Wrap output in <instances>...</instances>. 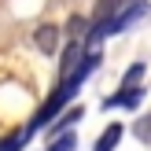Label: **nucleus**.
<instances>
[{"label": "nucleus", "mask_w": 151, "mask_h": 151, "mask_svg": "<svg viewBox=\"0 0 151 151\" xmlns=\"http://www.w3.org/2000/svg\"><path fill=\"white\" fill-rule=\"evenodd\" d=\"M96 63H100V55H96V52H88V55H85V63H81V66H78L74 74H66V78L59 81V88H55V92L48 96V103H44V107L37 111V114H33V122L26 125V129H29V137H33L37 129H44V125H52V118H55L59 111H66V103H70L74 96H78L81 81H85L88 74L96 70Z\"/></svg>", "instance_id": "f257e3e1"}, {"label": "nucleus", "mask_w": 151, "mask_h": 151, "mask_svg": "<svg viewBox=\"0 0 151 151\" xmlns=\"http://www.w3.org/2000/svg\"><path fill=\"white\" fill-rule=\"evenodd\" d=\"M147 15V0H133V7H125V11H118V19L111 22V29L107 33H122L125 26H133L137 19H144Z\"/></svg>", "instance_id": "f03ea898"}, {"label": "nucleus", "mask_w": 151, "mask_h": 151, "mask_svg": "<svg viewBox=\"0 0 151 151\" xmlns=\"http://www.w3.org/2000/svg\"><path fill=\"white\" fill-rule=\"evenodd\" d=\"M140 100H144V88H140V85H125V81H122V92L107 96L103 107H137Z\"/></svg>", "instance_id": "7ed1b4c3"}, {"label": "nucleus", "mask_w": 151, "mask_h": 151, "mask_svg": "<svg viewBox=\"0 0 151 151\" xmlns=\"http://www.w3.org/2000/svg\"><path fill=\"white\" fill-rule=\"evenodd\" d=\"M122 133H125L122 125H118V122H111L107 129L100 133V140H96V151H114V147H118V140H122Z\"/></svg>", "instance_id": "20e7f679"}, {"label": "nucleus", "mask_w": 151, "mask_h": 151, "mask_svg": "<svg viewBox=\"0 0 151 151\" xmlns=\"http://www.w3.org/2000/svg\"><path fill=\"white\" fill-rule=\"evenodd\" d=\"M33 41H37V48L52 52V48H55V26H41V29H37V37H33Z\"/></svg>", "instance_id": "39448f33"}, {"label": "nucleus", "mask_w": 151, "mask_h": 151, "mask_svg": "<svg viewBox=\"0 0 151 151\" xmlns=\"http://www.w3.org/2000/svg\"><path fill=\"white\" fill-rule=\"evenodd\" d=\"M29 140V129H22V133H15V137H4L0 140V151H22V144Z\"/></svg>", "instance_id": "423d86ee"}, {"label": "nucleus", "mask_w": 151, "mask_h": 151, "mask_svg": "<svg viewBox=\"0 0 151 151\" xmlns=\"http://www.w3.org/2000/svg\"><path fill=\"white\" fill-rule=\"evenodd\" d=\"M74 147H78V137H74V133H63V137L52 140V147H48V151H74Z\"/></svg>", "instance_id": "0eeeda50"}, {"label": "nucleus", "mask_w": 151, "mask_h": 151, "mask_svg": "<svg viewBox=\"0 0 151 151\" xmlns=\"http://www.w3.org/2000/svg\"><path fill=\"white\" fill-rule=\"evenodd\" d=\"M140 78H144V63H133L129 70H125L122 81H125V85H140Z\"/></svg>", "instance_id": "6e6552de"}, {"label": "nucleus", "mask_w": 151, "mask_h": 151, "mask_svg": "<svg viewBox=\"0 0 151 151\" xmlns=\"http://www.w3.org/2000/svg\"><path fill=\"white\" fill-rule=\"evenodd\" d=\"M78 118H81V107H74V111H66V114H63V122H59V125H52V133H59V129H66V125H70V122H78Z\"/></svg>", "instance_id": "1a4fd4ad"}, {"label": "nucleus", "mask_w": 151, "mask_h": 151, "mask_svg": "<svg viewBox=\"0 0 151 151\" xmlns=\"http://www.w3.org/2000/svg\"><path fill=\"white\" fill-rule=\"evenodd\" d=\"M137 137H140V140H151V114H147L144 122L137 125Z\"/></svg>", "instance_id": "9d476101"}]
</instances>
